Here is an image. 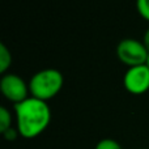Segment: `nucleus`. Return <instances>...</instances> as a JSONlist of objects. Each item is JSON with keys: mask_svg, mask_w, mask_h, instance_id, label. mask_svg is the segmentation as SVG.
Instances as JSON below:
<instances>
[{"mask_svg": "<svg viewBox=\"0 0 149 149\" xmlns=\"http://www.w3.org/2000/svg\"><path fill=\"white\" fill-rule=\"evenodd\" d=\"M16 115V128L24 139L39 136L51 120V110L47 102L29 97L20 103L13 105Z\"/></svg>", "mask_w": 149, "mask_h": 149, "instance_id": "f257e3e1", "label": "nucleus"}, {"mask_svg": "<svg viewBox=\"0 0 149 149\" xmlns=\"http://www.w3.org/2000/svg\"><path fill=\"white\" fill-rule=\"evenodd\" d=\"M63 84L64 77L60 71L55 68H46L31 76L29 81V90L31 97L46 102L54 98L62 90Z\"/></svg>", "mask_w": 149, "mask_h": 149, "instance_id": "f03ea898", "label": "nucleus"}, {"mask_svg": "<svg viewBox=\"0 0 149 149\" xmlns=\"http://www.w3.org/2000/svg\"><path fill=\"white\" fill-rule=\"evenodd\" d=\"M116 56L128 68L147 64L149 51L143 42L135 38H124L116 46Z\"/></svg>", "mask_w": 149, "mask_h": 149, "instance_id": "7ed1b4c3", "label": "nucleus"}, {"mask_svg": "<svg viewBox=\"0 0 149 149\" xmlns=\"http://www.w3.org/2000/svg\"><path fill=\"white\" fill-rule=\"evenodd\" d=\"M0 90L1 94L7 98L8 101L13 102V105L20 103L25 101L28 97L29 84L24 81L22 77L15 73H5L3 74L1 80H0Z\"/></svg>", "mask_w": 149, "mask_h": 149, "instance_id": "20e7f679", "label": "nucleus"}, {"mask_svg": "<svg viewBox=\"0 0 149 149\" xmlns=\"http://www.w3.org/2000/svg\"><path fill=\"white\" fill-rule=\"evenodd\" d=\"M123 84L127 92L135 95H141L149 90V67L147 64L131 67L126 71Z\"/></svg>", "mask_w": 149, "mask_h": 149, "instance_id": "39448f33", "label": "nucleus"}, {"mask_svg": "<svg viewBox=\"0 0 149 149\" xmlns=\"http://www.w3.org/2000/svg\"><path fill=\"white\" fill-rule=\"evenodd\" d=\"M12 65V54L4 43H0V73H4Z\"/></svg>", "mask_w": 149, "mask_h": 149, "instance_id": "423d86ee", "label": "nucleus"}, {"mask_svg": "<svg viewBox=\"0 0 149 149\" xmlns=\"http://www.w3.org/2000/svg\"><path fill=\"white\" fill-rule=\"evenodd\" d=\"M12 127V115L5 106L0 107V132L4 134L7 130Z\"/></svg>", "mask_w": 149, "mask_h": 149, "instance_id": "0eeeda50", "label": "nucleus"}, {"mask_svg": "<svg viewBox=\"0 0 149 149\" xmlns=\"http://www.w3.org/2000/svg\"><path fill=\"white\" fill-rule=\"evenodd\" d=\"M94 149H123V148L114 139H102L95 144Z\"/></svg>", "mask_w": 149, "mask_h": 149, "instance_id": "6e6552de", "label": "nucleus"}, {"mask_svg": "<svg viewBox=\"0 0 149 149\" xmlns=\"http://www.w3.org/2000/svg\"><path fill=\"white\" fill-rule=\"evenodd\" d=\"M136 9L139 15L149 22V0H136Z\"/></svg>", "mask_w": 149, "mask_h": 149, "instance_id": "1a4fd4ad", "label": "nucleus"}, {"mask_svg": "<svg viewBox=\"0 0 149 149\" xmlns=\"http://www.w3.org/2000/svg\"><path fill=\"white\" fill-rule=\"evenodd\" d=\"M3 136H4L5 140H8V141H13V140L17 139V136H20V134H18L17 128H13V127H10L9 130H7V131L3 134Z\"/></svg>", "mask_w": 149, "mask_h": 149, "instance_id": "9d476101", "label": "nucleus"}, {"mask_svg": "<svg viewBox=\"0 0 149 149\" xmlns=\"http://www.w3.org/2000/svg\"><path fill=\"white\" fill-rule=\"evenodd\" d=\"M143 43L145 45V47L148 49V51H149V29L147 31L144 33V38H143Z\"/></svg>", "mask_w": 149, "mask_h": 149, "instance_id": "9b49d317", "label": "nucleus"}, {"mask_svg": "<svg viewBox=\"0 0 149 149\" xmlns=\"http://www.w3.org/2000/svg\"><path fill=\"white\" fill-rule=\"evenodd\" d=\"M147 65L149 67V56H148V60H147Z\"/></svg>", "mask_w": 149, "mask_h": 149, "instance_id": "f8f14e48", "label": "nucleus"}]
</instances>
